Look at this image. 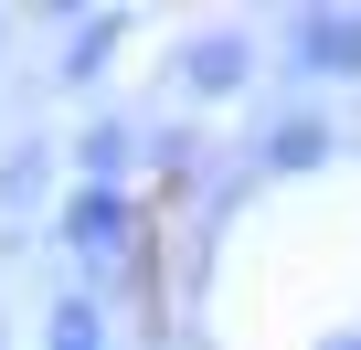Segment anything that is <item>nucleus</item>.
<instances>
[{"label":"nucleus","instance_id":"obj_2","mask_svg":"<svg viewBox=\"0 0 361 350\" xmlns=\"http://www.w3.org/2000/svg\"><path fill=\"white\" fill-rule=\"evenodd\" d=\"M192 85H202V96H234V85H245V43H202V54H192Z\"/></svg>","mask_w":361,"mask_h":350},{"label":"nucleus","instance_id":"obj_3","mask_svg":"<svg viewBox=\"0 0 361 350\" xmlns=\"http://www.w3.org/2000/svg\"><path fill=\"white\" fill-rule=\"evenodd\" d=\"M319 149H329V138H319V127H276V159H287V170H308V159H319Z\"/></svg>","mask_w":361,"mask_h":350},{"label":"nucleus","instance_id":"obj_1","mask_svg":"<svg viewBox=\"0 0 361 350\" xmlns=\"http://www.w3.org/2000/svg\"><path fill=\"white\" fill-rule=\"evenodd\" d=\"M298 54H308L319 75H350V64H361V22H308V32H298Z\"/></svg>","mask_w":361,"mask_h":350}]
</instances>
